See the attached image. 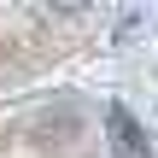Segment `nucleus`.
<instances>
[{
    "label": "nucleus",
    "instance_id": "obj_1",
    "mask_svg": "<svg viewBox=\"0 0 158 158\" xmlns=\"http://www.w3.org/2000/svg\"><path fill=\"white\" fill-rule=\"evenodd\" d=\"M106 123H111V152L117 158H147V135H141V123H135L123 106H111Z\"/></svg>",
    "mask_w": 158,
    "mask_h": 158
}]
</instances>
